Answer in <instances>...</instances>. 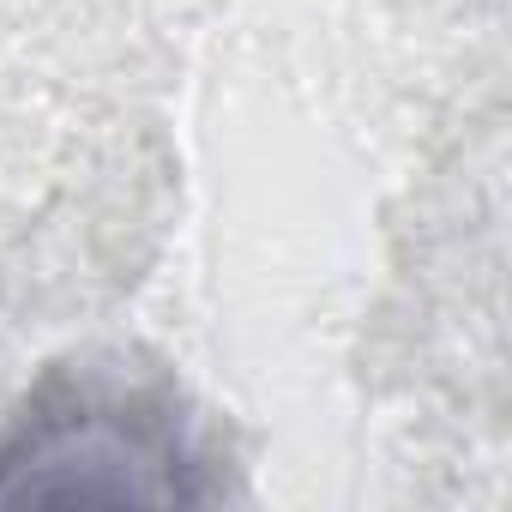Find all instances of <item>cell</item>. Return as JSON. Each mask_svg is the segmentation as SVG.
<instances>
[{
  "mask_svg": "<svg viewBox=\"0 0 512 512\" xmlns=\"http://www.w3.org/2000/svg\"><path fill=\"white\" fill-rule=\"evenodd\" d=\"M217 440L157 362L91 350L0 416V506H211Z\"/></svg>",
  "mask_w": 512,
  "mask_h": 512,
  "instance_id": "cell-1",
  "label": "cell"
}]
</instances>
